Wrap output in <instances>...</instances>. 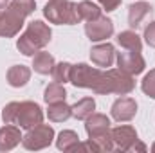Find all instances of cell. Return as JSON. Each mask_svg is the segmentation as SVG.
I'll return each mask as SVG.
<instances>
[{
  "mask_svg": "<svg viewBox=\"0 0 155 153\" xmlns=\"http://www.w3.org/2000/svg\"><path fill=\"white\" fill-rule=\"evenodd\" d=\"M35 0H13L5 9L0 11V36L13 38L24 27V20L35 13Z\"/></svg>",
  "mask_w": 155,
  "mask_h": 153,
  "instance_id": "1",
  "label": "cell"
},
{
  "mask_svg": "<svg viewBox=\"0 0 155 153\" xmlns=\"http://www.w3.org/2000/svg\"><path fill=\"white\" fill-rule=\"evenodd\" d=\"M51 29L47 24H43L41 20H35L27 25V29L24 31V34L16 41V49L24 54V56H35L40 52L45 45H49L51 41Z\"/></svg>",
  "mask_w": 155,
  "mask_h": 153,
  "instance_id": "2",
  "label": "cell"
},
{
  "mask_svg": "<svg viewBox=\"0 0 155 153\" xmlns=\"http://www.w3.org/2000/svg\"><path fill=\"white\" fill-rule=\"evenodd\" d=\"M134 88H135V81L130 74L123 72L121 69H110L107 72H101L99 81L96 83V86L92 90L96 94H101V96H107V94L126 96Z\"/></svg>",
  "mask_w": 155,
  "mask_h": 153,
  "instance_id": "3",
  "label": "cell"
},
{
  "mask_svg": "<svg viewBox=\"0 0 155 153\" xmlns=\"http://www.w3.org/2000/svg\"><path fill=\"white\" fill-rule=\"evenodd\" d=\"M85 130H87L88 139L99 148V151H114L110 119L105 114H92L85 122Z\"/></svg>",
  "mask_w": 155,
  "mask_h": 153,
  "instance_id": "4",
  "label": "cell"
},
{
  "mask_svg": "<svg viewBox=\"0 0 155 153\" xmlns=\"http://www.w3.org/2000/svg\"><path fill=\"white\" fill-rule=\"evenodd\" d=\"M43 16L51 24L58 25H74L81 22L78 4L71 0H49L43 7Z\"/></svg>",
  "mask_w": 155,
  "mask_h": 153,
  "instance_id": "5",
  "label": "cell"
},
{
  "mask_svg": "<svg viewBox=\"0 0 155 153\" xmlns=\"http://www.w3.org/2000/svg\"><path fill=\"white\" fill-rule=\"evenodd\" d=\"M54 141V130L49 124H38L31 130H27V133L22 137V146L25 150L31 151H38L47 146H51V142Z\"/></svg>",
  "mask_w": 155,
  "mask_h": 153,
  "instance_id": "6",
  "label": "cell"
},
{
  "mask_svg": "<svg viewBox=\"0 0 155 153\" xmlns=\"http://www.w3.org/2000/svg\"><path fill=\"white\" fill-rule=\"evenodd\" d=\"M41 122H43V112H41V108L36 103H33V101H22V103H18L15 124H18L24 130H31V128L41 124Z\"/></svg>",
  "mask_w": 155,
  "mask_h": 153,
  "instance_id": "7",
  "label": "cell"
},
{
  "mask_svg": "<svg viewBox=\"0 0 155 153\" xmlns=\"http://www.w3.org/2000/svg\"><path fill=\"white\" fill-rule=\"evenodd\" d=\"M101 72L103 70H99L96 67H90L87 63H78V65H72L71 83L78 88H94L96 83L99 81Z\"/></svg>",
  "mask_w": 155,
  "mask_h": 153,
  "instance_id": "8",
  "label": "cell"
},
{
  "mask_svg": "<svg viewBox=\"0 0 155 153\" xmlns=\"http://www.w3.org/2000/svg\"><path fill=\"white\" fill-rule=\"evenodd\" d=\"M85 34L90 41H103L114 34V22L107 16H99L85 24Z\"/></svg>",
  "mask_w": 155,
  "mask_h": 153,
  "instance_id": "9",
  "label": "cell"
},
{
  "mask_svg": "<svg viewBox=\"0 0 155 153\" xmlns=\"http://www.w3.org/2000/svg\"><path fill=\"white\" fill-rule=\"evenodd\" d=\"M116 60H117V67H119L123 72L130 74V76H134V74H141V72L144 70V67H146L144 58L141 56V52H135V50L117 52Z\"/></svg>",
  "mask_w": 155,
  "mask_h": 153,
  "instance_id": "10",
  "label": "cell"
},
{
  "mask_svg": "<svg viewBox=\"0 0 155 153\" xmlns=\"http://www.w3.org/2000/svg\"><path fill=\"white\" fill-rule=\"evenodd\" d=\"M112 141H114V150L117 151H128L130 146L137 141V132L132 126H116L110 130Z\"/></svg>",
  "mask_w": 155,
  "mask_h": 153,
  "instance_id": "11",
  "label": "cell"
},
{
  "mask_svg": "<svg viewBox=\"0 0 155 153\" xmlns=\"http://www.w3.org/2000/svg\"><path fill=\"white\" fill-rule=\"evenodd\" d=\"M153 16V7L146 2H135L128 7V25L132 29L143 27L146 20Z\"/></svg>",
  "mask_w": 155,
  "mask_h": 153,
  "instance_id": "12",
  "label": "cell"
},
{
  "mask_svg": "<svg viewBox=\"0 0 155 153\" xmlns=\"http://www.w3.org/2000/svg\"><path fill=\"white\" fill-rule=\"evenodd\" d=\"M137 114V103L132 97H119L112 105V117L119 122L132 121Z\"/></svg>",
  "mask_w": 155,
  "mask_h": 153,
  "instance_id": "13",
  "label": "cell"
},
{
  "mask_svg": "<svg viewBox=\"0 0 155 153\" xmlns=\"http://www.w3.org/2000/svg\"><path fill=\"white\" fill-rule=\"evenodd\" d=\"M90 60L97 65V67H112L114 60H116V49L112 43H99L94 45L90 49Z\"/></svg>",
  "mask_w": 155,
  "mask_h": 153,
  "instance_id": "14",
  "label": "cell"
},
{
  "mask_svg": "<svg viewBox=\"0 0 155 153\" xmlns=\"http://www.w3.org/2000/svg\"><path fill=\"white\" fill-rule=\"evenodd\" d=\"M20 142H22V135L16 126L7 124L0 128V151H9L16 148Z\"/></svg>",
  "mask_w": 155,
  "mask_h": 153,
  "instance_id": "15",
  "label": "cell"
},
{
  "mask_svg": "<svg viewBox=\"0 0 155 153\" xmlns=\"http://www.w3.org/2000/svg\"><path fill=\"white\" fill-rule=\"evenodd\" d=\"M7 83L15 88H20V86H25L27 81L31 79V69L25 67V65H13L9 70H7Z\"/></svg>",
  "mask_w": 155,
  "mask_h": 153,
  "instance_id": "16",
  "label": "cell"
},
{
  "mask_svg": "<svg viewBox=\"0 0 155 153\" xmlns=\"http://www.w3.org/2000/svg\"><path fill=\"white\" fill-rule=\"evenodd\" d=\"M54 58L49 54V52H43V50H40L36 52L35 56H33V69H35V72H38V74H52V69H54Z\"/></svg>",
  "mask_w": 155,
  "mask_h": 153,
  "instance_id": "17",
  "label": "cell"
},
{
  "mask_svg": "<svg viewBox=\"0 0 155 153\" xmlns=\"http://www.w3.org/2000/svg\"><path fill=\"white\" fill-rule=\"evenodd\" d=\"M47 117L52 122H63L69 117H72V108L65 103V101H58V103H51L49 110H47Z\"/></svg>",
  "mask_w": 155,
  "mask_h": 153,
  "instance_id": "18",
  "label": "cell"
},
{
  "mask_svg": "<svg viewBox=\"0 0 155 153\" xmlns=\"http://www.w3.org/2000/svg\"><path fill=\"white\" fill-rule=\"evenodd\" d=\"M117 43L126 49V50H135V52H141L143 49V41L141 36L135 33V31H121L117 34Z\"/></svg>",
  "mask_w": 155,
  "mask_h": 153,
  "instance_id": "19",
  "label": "cell"
},
{
  "mask_svg": "<svg viewBox=\"0 0 155 153\" xmlns=\"http://www.w3.org/2000/svg\"><path fill=\"white\" fill-rule=\"evenodd\" d=\"M71 108H72V117H76L79 121H87L96 110V101L92 97H83Z\"/></svg>",
  "mask_w": 155,
  "mask_h": 153,
  "instance_id": "20",
  "label": "cell"
},
{
  "mask_svg": "<svg viewBox=\"0 0 155 153\" xmlns=\"http://www.w3.org/2000/svg\"><path fill=\"white\" fill-rule=\"evenodd\" d=\"M65 97H67L65 86H63L61 83H56V81L51 83V85H47V88H45V92H43V99H45L47 105L58 103V101H65Z\"/></svg>",
  "mask_w": 155,
  "mask_h": 153,
  "instance_id": "21",
  "label": "cell"
},
{
  "mask_svg": "<svg viewBox=\"0 0 155 153\" xmlns=\"http://www.w3.org/2000/svg\"><path fill=\"white\" fill-rule=\"evenodd\" d=\"M78 142H79V137H78L76 132H72V130H63V132H60V135H58V139H56V146H58V150H61V151H72V148L76 146Z\"/></svg>",
  "mask_w": 155,
  "mask_h": 153,
  "instance_id": "22",
  "label": "cell"
},
{
  "mask_svg": "<svg viewBox=\"0 0 155 153\" xmlns=\"http://www.w3.org/2000/svg\"><path fill=\"white\" fill-rule=\"evenodd\" d=\"M78 11H79L81 20H87V22L96 20V18L101 16V7H99L97 4L90 2V0H83V2H79V4H78Z\"/></svg>",
  "mask_w": 155,
  "mask_h": 153,
  "instance_id": "23",
  "label": "cell"
},
{
  "mask_svg": "<svg viewBox=\"0 0 155 153\" xmlns=\"http://www.w3.org/2000/svg\"><path fill=\"white\" fill-rule=\"evenodd\" d=\"M71 70H72V65L67 63V61H61V63L54 65V69H52V79L56 83L65 85L67 81H71Z\"/></svg>",
  "mask_w": 155,
  "mask_h": 153,
  "instance_id": "24",
  "label": "cell"
},
{
  "mask_svg": "<svg viewBox=\"0 0 155 153\" xmlns=\"http://www.w3.org/2000/svg\"><path fill=\"white\" fill-rule=\"evenodd\" d=\"M141 88H143V92H144L148 97L155 99V69H152L146 76L143 77V81H141Z\"/></svg>",
  "mask_w": 155,
  "mask_h": 153,
  "instance_id": "25",
  "label": "cell"
},
{
  "mask_svg": "<svg viewBox=\"0 0 155 153\" xmlns=\"http://www.w3.org/2000/svg\"><path fill=\"white\" fill-rule=\"evenodd\" d=\"M16 108H18V103L13 101V103H7L2 110V119L5 124H15V117H16Z\"/></svg>",
  "mask_w": 155,
  "mask_h": 153,
  "instance_id": "26",
  "label": "cell"
},
{
  "mask_svg": "<svg viewBox=\"0 0 155 153\" xmlns=\"http://www.w3.org/2000/svg\"><path fill=\"white\" fill-rule=\"evenodd\" d=\"M144 40L150 47H155V22L144 27Z\"/></svg>",
  "mask_w": 155,
  "mask_h": 153,
  "instance_id": "27",
  "label": "cell"
},
{
  "mask_svg": "<svg viewBox=\"0 0 155 153\" xmlns=\"http://www.w3.org/2000/svg\"><path fill=\"white\" fill-rule=\"evenodd\" d=\"M97 2L103 5V9H105L107 13H110V11H116L117 7L121 5L123 0H97Z\"/></svg>",
  "mask_w": 155,
  "mask_h": 153,
  "instance_id": "28",
  "label": "cell"
},
{
  "mask_svg": "<svg viewBox=\"0 0 155 153\" xmlns=\"http://www.w3.org/2000/svg\"><path fill=\"white\" fill-rule=\"evenodd\" d=\"M128 151H141V153H144V151H146V146H144L143 142H139V139H137V141L130 146V150H128Z\"/></svg>",
  "mask_w": 155,
  "mask_h": 153,
  "instance_id": "29",
  "label": "cell"
},
{
  "mask_svg": "<svg viewBox=\"0 0 155 153\" xmlns=\"http://www.w3.org/2000/svg\"><path fill=\"white\" fill-rule=\"evenodd\" d=\"M7 4H9L7 0H0V11H2V9H5V7H7Z\"/></svg>",
  "mask_w": 155,
  "mask_h": 153,
  "instance_id": "30",
  "label": "cell"
},
{
  "mask_svg": "<svg viewBox=\"0 0 155 153\" xmlns=\"http://www.w3.org/2000/svg\"><path fill=\"white\" fill-rule=\"evenodd\" d=\"M152 151H153V153H155V142H153V146H152Z\"/></svg>",
  "mask_w": 155,
  "mask_h": 153,
  "instance_id": "31",
  "label": "cell"
}]
</instances>
